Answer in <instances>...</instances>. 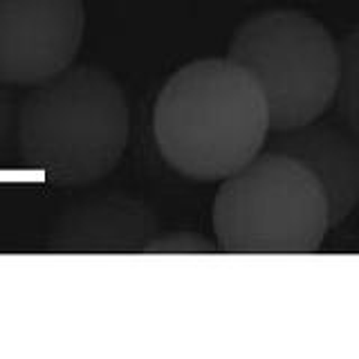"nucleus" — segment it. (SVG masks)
<instances>
[{"label":"nucleus","instance_id":"nucleus-6","mask_svg":"<svg viewBox=\"0 0 359 359\" xmlns=\"http://www.w3.org/2000/svg\"><path fill=\"white\" fill-rule=\"evenodd\" d=\"M160 233L155 211L126 194H106L67 207L50 231L56 254H135Z\"/></svg>","mask_w":359,"mask_h":359},{"label":"nucleus","instance_id":"nucleus-4","mask_svg":"<svg viewBox=\"0 0 359 359\" xmlns=\"http://www.w3.org/2000/svg\"><path fill=\"white\" fill-rule=\"evenodd\" d=\"M227 59L261 88L269 130H292L321 119L334 101L337 41L299 9H269L236 29Z\"/></svg>","mask_w":359,"mask_h":359},{"label":"nucleus","instance_id":"nucleus-5","mask_svg":"<svg viewBox=\"0 0 359 359\" xmlns=\"http://www.w3.org/2000/svg\"><path fill=\"white\" fill-rule=\"evenodd\" d=\"M83 32V0H0V81L32 88L61 74Z\"/></svg>","mask_w":359,"mask_h":359},{"label":"nucleus","instance_id":"nucleus-3","mask_svg":"<svg viewBox=\"0 0 359 359\" xmlns=\"http://www.w3.org/2000/svg\"><path fill=\"white\" fill-rule=\"evenodd\" d=\"M213 229L224 254H314L332 227L317 180L292 157L261 151L222 180Z\"/></svg>","mask_w":359,"mask_h":359},{"label":"nucleus","instance_id":"nucleus-2","mask_svg":"<svg viewBox=\"0 0 359 359\" xmlns=\"http://www.w3.org/2000/svg\"><path fill=\"white\" fill-rule=\"evenodd\" d=\"M128 133L126 95L97 65H70L20 99L18 155L54 187L104 180L126 153Z\"/></svg>","mask_w":359,"mask_h":359},{"label":"nucleus","instance_id":"nucleus-10","mask_svg":"<svg viewBox=\"0 0 359 359\" xmlns=\"http://www.w3.org/2000/svg\"><path fill=\"white\" fill-rule=\"evenodd\" d=\"M146 254H216V245L196 231H171L157 233L144 247Z\"/></svg>","mask_w":359,"mask_h":359},{"label":"nucleus","instance_id":"nucleus-8","mask_svg":"<svg viewBox=\"0 0 359 359\" xmlns=\"http://www.w3.org/2000/svg\"><path fill=\"white\" fill-rule=\"evenodd\" d=\"M337 83L334 101L339 106V117L351 130H357V32H348L337 43Z\"/></svg>","mask_w":359,"mask_h":359},{"label":"nucleus","instance_id":"nucleus-7","mask_svg":"<svg viewBox=\"0 0 359 359\" xmlns=\"http://www.w3.org/2000/svg\"><path fill=\"white\" fill-rule=\"evenodd\" d=\"M267 151L297 160L317 180L328 200L330 227L351 216L359 198V149L355 130L346 123L314 119L292 130H274L265 140Z\"/></svg>","mask_w":359,"mask_h":359},{"label":"nucleus","instance_id":"nucleus-1","mask_svg":"<svg viewBox=\"0 0 359 359\" xmlns=\"http://www.w3.org/2000/svg\"><path fill=\"white\" fill-rule=\"evenodd\" d=\"M153 130L157 149L177 173L200 182L224 180L265 149V97L238 63L200 59L164 83Z\"/></svg>","mask_w":359,"mask_h":359},{"label":"nucleus","instance_id":"nucleus-9","mask_svg":"<svg viewBox=\"0 0 359 359\" xmlns=\"http://www.w3.org/2000/svg\"><path fill=\"white\" fill-rule=\"evenodd\" d=\"M20 95L16 86L0 81V166L18 155V115Z\"/></svg>","mask_w":359,"mask_h":359}]
</instances>
